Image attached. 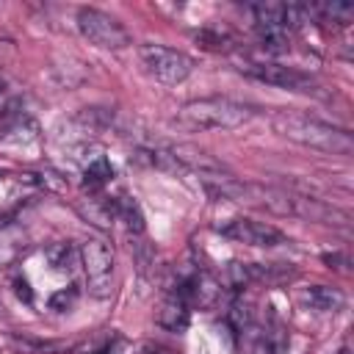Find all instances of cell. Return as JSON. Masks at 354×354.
<instances>
[{"label": "cell", "mask_w": 354, "mask_h": 354, "mask_svg": "<svg viewBox=\"0 0 354 354\" xmlns=\"http://www.w3.org/2000/svg\"><path fill=\"white\" fill-rule=\"evenodd\" d=\"M216 196H227L232 202L274 213V216H296L318 224H332V227H348L351 216L335 205H326L315 196L307 194H293L279 185H266V183H249V180H235V177H221L207 185Z\"/></svg>", "instance_id": "obj_1"}, {"label": "cell", "mask_w": 354, "mask_h": 354, "mask_svg": "<svg viewBox=\"0 0 354 354\" xmlns=\"http://www.w3.org/2000/svg\"><path fill=\"white\" fill-rule=\"evenodd\" d=\"M271 127L288 138L296 141L301 147L318 149V152H329V155H351L354 149V138L348 130L329 124L318 116H307V113H293V111H277L271 119Z\"/></svg>", "instance_id": "obj_2"}, {"label": "cell", "mask_w": 354, "mask_h": 354, "mask_svg": "<svg viewBox=\"0 0 354 354\" xmlns=\"http://www.w3.org/2000/svg\"><path fill=\"white\" fill-rule=\"evenodd\" d=\"M254 111L230 97H202L183 105L177 122L188 130H232L249 122Z\"/></svg>", "instance_id": "obj_3"}, {"label": "cell", "mask_w": 354, "mask_h": 354, "mask_svg": "<svg viewBox=\"0 0 354 354\" xmlns=\"http://www.w3.org/2000/svg\"><path fill=\"white\" fill-rule=\"evenodd\" d=\"M80 263H83L88 293L94 299H108L113 290V266H116L113 246L105 238H88L80 246Z\"/></svg>", "instance_id": "obj_4"}, {"label": "cell", "mask_w": 354, "mask_h": 354, "mask_svg": "<svg viewBox=\"0 0 354 354\" xmlns=\"http://www.w3.org/2000/svg\"><path fill=\"white\" fill-rule=\"evenodd\" d=\"M138 58H141V66L158 83H166V86H177L194 72V58L185 55L183 50H174V47H166V44L147 41V44L138 47Z\"/></svg>", "instance_id": "obj_5"}, {"label": "cell", "mask_w": 354, "mask_h": 354, "mask_svg": "<svg viewBox=\"0 0 354 354\" xmlns=\"http://www.w3.org/2000/svg\"><path fill=\"white\" fill-rule=\"evenodd\" d=\"M75 22H77L80 36L88 44L100 47V50H122V47H127L133 41L130 30L116 17H111V14L100 11V8H88V6L80 8Z\"/></svg>", "instance_id": "obj_6"}, {"label": "cell", "mask_w": 354, "mask_h": 354, "mask_svg": "<svg viewBox=\"0 0 354 354\" xmlns=\"http://www.w3.org/2000/svg\"><path fill=\"white\" fill-rule=\"evenodd\" d=\"M241 72H246L249 77L260 80V83H268V86H277V88H288V91H299V94H318V83L293 69V66H282V64H274V61H249L241 66Z\"/></svg>", "instance_id": "obj_7"}, {"label": "cell", "mask_w": 354, "mask_h": 354, "mask_svg": "<svg viewBox=\"0 0 354 354\" xmlns=\"http://www.w3.org/2000/svg\"><path fill=\"white\" fill-rule=\"evenodd\" d=\"M221 235L224 238H232L238 243H246V246H279V243H288L285 232L266 224V221H254V218H232L221 227Z\"/></svg>", "instance_id": "obj_8"}, {"label": "cell", "mask_w": 354, "mask_h": 354, "mask_svg": "<svg viewBox=\"0 0 354 354\" xmlns=\"http://www.w3.org/2000/svg\"><path fill=\"white\" fill-rule=\"evenodd\" d=\"M28 246H30V238H28V230L19 221L0 224V268H8L19 257H25Z\"/></svg>", "instance_id": "obj_9"}, {"label": "cell", "mask_w": 354, "mask_h": 354, "mask_svg": "<svg viewBox=\"0 0 354 354\" xmlns=\"http://www.w3.org/2000/svg\"><path fill=\"white\" fill-rule=\"evenodd\" d=\"M301 299H304V304H310L318 313H337L346 301V296L337 288H329V285H313V288L304 290Z\"/></svg>", "instance_id": "obj_10"}, {"label": "cell", "mask_w": 354, "mask_h": 354, "mask_svg": "<svg viewBox=\"0 0 354 354\" xmlns=\"http://www.w3.org/2000/svg\"><path fill=\"white\" fill-rule=\"evenodd\" d=\"M158 324L166 326V329H171V332H183V329L188 326V301H185L180 293L169 296V299L160 304Z\"/></svg>", "instance_id": "obj_11"}, {"label": "cell", "mask_w": 354, "mask_h": 354, "mask_svg": "<svg viewBox=\"0 0 354 354\" xmlns=\"http://www.w3.org/2000/svg\"><path fill=\"white\" fill-rule=\"evenodd\" d=\"M310 19L318 22H332V25H348L354 17V8L348 3H315V6H304Z\"/></svg>", "instance_id": "obj_12"}, {"label": "cell", "mask_w": 354, "mask_h": 354, "mask_svg": "<svg viewBox=\"0 0 354 354\" xmlns=\"http://www.w3.org/2000/svg\"><path fill=\"white\" fill-rule=\"evenodd\" d=\"M111 216L122 218V221L127 224L130 232H141V230H144V216H141L138 205H136L130 196H124V194H122L119 199L111 202Z\"/></svg>", "instance_id": "obj_13"}, {"label": "cell", "mask_w": 354, "mask_h": 354, "mask_svg": "<svg viewBox=\"0 0 354 354\" xmlns=\"http://www.w3.org/2000/svg\"><path fill=\"white\" fill-rule=\"evenodd\" d=\"M111 177H113V169L108 166L105 158H97V160H91V163L86 166V188H100V185H105Z\"/></svg>", "instance_id": "obj_14"}, {"label": "cell", "mask_w": 354, "mask_h": 354, "mask_svg": "<svg viewBox=\"0 0 354 354\" xmlns=\"http://www.w3.org/2000/svg\"><path fill=\"white\" fill-rule=\"evenodd\" d=\"M47 257H50V263H53V268H58V271H72V260H75V252L66 246V243H55V246H50L47 249Z\"/></svg>", "instance_id": "obj_15"}, {"label": "cell", "mask_w": 354, "mask_h": 354, "mask_svg": "<svg viewBox=\"0 0 354 354\" xmlns=\"http://www.w3.org/2000/svg\"><path fill=\"white\" fill-rule=\"evenodd\" d=\"M141 354H169V351H166L163 346H144Z\"/></svg>", "instance_id": "obj_16"}, {"label": "cell", "mask_w": 354, "mask_h": 354, "mask_svg": "<svg viewBox=\"0 0 354 354\" xmlns=\"http://www.w3.org/2000/svg\"><path fill=\"white\" fill-rule=\"evenodd\" d=\"M0 91H3V88H0Z\"/></svg>", "instance_id": "obj_17"}]
</instances>
